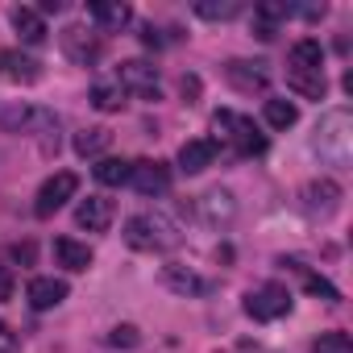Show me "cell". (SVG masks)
<instances>
[{
	"label": "cell",
	"instance_id": "cell-16",
	"mask_svg": "<svg viewBox=\"0 0 353 353\" xmlns=\"http://www.w3.org/2000/svg\"><path fill=\"white\" fill-rule=\"evenodd\" d=\"M26 295H30V307L34 312H50V307H59L67 299V283L63 279H34Z\"/></svg>",
	"mask_w": 353,
	"mask_h": 353
},
{
	"label": "cell",
	"instance_id": "cell-26",
	"mask_svg": "<svg viewBox=\"0 0 353 353\" xmlns=\"http://www.w3.org/2000/svg\"><path fill=\"white\" fill-rule=\"evenodd\" d=\"M262 112H266V125H270V129H291V125L299 121V108H295L291 100H266Z\"/></svg>",
	"mask_w": 353,
	"mask_h": 353
},
{
	"label": "cell",
	"instance_id": "cell-6",
	"mask_svg": "<svg viewBox=\"0 0 353 353\" xmlns=\"http://www.w3.org/2000/svg\"><path fill=\"white\" fill-rule=\"evenodd\" d=\"M129 183H133L137 196H166L170 192V166L158 162V158L129 162Z\"/></svg>",
	"mask_w": 353,
	"mask_h": 353
},
{
	"label": "cell",
	"instance_id": "cell-28",
	"mask_svg": "<svg viewBox=\"0 0 353 353\" xmlns=\"http://www.w3.org/2000/svg\"><path fill=\"white\" fill-rule=\"evenodd\" d=\"M303 287H307V295H316V299H324V303H341V291H336L328 279H320V274H303Z\"/></svg>",
	"mask_w": 353,
	"mask_h": 353
},
{
	"label": "cell",
	"instance_id": "cell-9",
	"mask_svg": "<svg viewBox=\"0 0 353 353\" xmlns=\"http://www.w3.org/2000/svg\"><path fill=\"white\" fill-rule=\"evenodd\" d=\"M59 42H63V54H67L71 63H79V67H92V63L100 59V50H104L100 34H88L83 26H67V30L59 34Z\"/></svg>",
	"mask_w": 353,
	"mask_h": 353
},
{
	"label": "cell",
	"instance_id": "cell-32",
	"mask_svg": "<svg viewBox=\"0 0 353 353\" xmlns=\"http://www.w3.org/2000/svg\"><path fill=\"white\" fill-rule=\"evenodd\" d=\"M179 88H183V100H188V104L200 96V79H196V75H183V83H179Z\"/></svg>",
	"mask_w": 353,
	"mask_h": 353
},
{
	"label": "cell",
	"instance_id": "cell-14",
	"mask_svg": "<svg viewBox=\"0 0 353 353\" xmlns=\"http://www.w3.org/2000/svg\"><path fill=\"white\" fill-rule=\"evenodd\" d=\"M162 283L174 291V295H204L212 283L208 279H200L192 266H179V262H170V266H162Z\"/></svg>",
	"mask_w": 353,
	"mask_h": 353
},
{
	"label": "cell",
	"instance_id": "cell-13",
	"mask_svg": "<svg viewBox=\"0 0 353 353\" xmlns=\"http://www.w3.org/2000/svg\"><path fill=\"white\" fill-rule=\"evenodd\" d=\"M225 75H229V83H233L237 92H266V83H270L266 63H241V59H233V63L225 67Z\"/></svg>",
	"mask_w": 353,
	"mask_h": 353
},
{
	"label": "cell",
	"instance_id": "cell-23",
	"mask_svg": "<svg viewBox=\"0 0 353 353\" xmlns=\"http://www.w3.org/2000/svg\"><path fill=\"white\" fill-rule=\"evenodd\" d=\"M92 174H96V183H104V188H121V183H129V162L125 158H100L92 166Z\"/></svg>",
	"mask_w": 353,
	"mask_h": 353
},
{
	"label": "cell",
	"instance_id": "cell-35",
	"mask_svg": "<svg viewBox=\"0 0 353 353\" xmlns=\"http://www.w3.org/2000/svg\"><path fill=\"white\" fill-rule=\"evenodd\" d=\"M38 13H63V0H42Z\"/></svg>",
	"mask_w": 353,
	"mask_h": 353
},
{
	"label": "cell",
	"instance_id": "cell-15",
	"mask_svg": "<svg viewBox=\"0 0 353 353\" xmlns=\"http://www.w3.org/2000/svg\"><path fill=\"white\" fill-rule=\"evenodd\" d=\"M200 216H204L208 225H229V221L237 216V200H233V192H229V188H212V192L200 200Z\"/></svg>",
	"mask_w": 353,
	"mask_h": 353
},
{
	"label": "cell",
	"instance_id": "cell-10",
	"mask_svg": "<svg viewBox=\"0 0 353 353\" xmlns=\"http://www.w3.org/2000/svg\"><path fill=\"white\" fill-rule=\"evenodd\" d=\"M216 154H221V141H212V137H192V141H183V150H179V170H183V174H200V170H208V166L216 162Z\"/></svg>",
	"mask_w": 353,
	"mask_h": 353
},
{
	"label": "cell",
	"instance_id": "cell-3",
	"mask_svg": "<svg viewBox=\"0 0 353 353\" xmlns=\"http://www.w3.org/2000/svg\"><path fill=\"white\" fill-rule=\"evenodd\" d=\"M212 129L225 137V141H233V150L241 154V158H254V154H266V137L254 129V121L250 117H237V112H229V108H221L216 117H212Z\"/></svg>",
	"mask_w": 353,
	"mask_h": 353
},
{
	"label": "cell",
	"instance_id": "cell-8",
	"mask_svg": "<svg viewBox=\"0 0 353 353\" xmlns=\"http://www.w3.org/2000/svg\"><path fill=\"white\" fill-rule=\"evenodd\" d=\"M117 83L125 88V96L133 92V96H141V100H158V67L145 63V59H129V63H121Z\"/></svg>",
	"mask_w": 353,
	"mask_h": 353
},
{
	"label": "cell",
	"instance_id": "cell-20",
	"mask_svg": "<svg viewBox=\"0 0 353 353\" xmlns=\"http://www.w3.org/2000/svg\"><path fill=\"white\" fill-rule=\"evenodd\" d=\"M291 71H324V46L316 38H299L291 46Z\"/></svg>",
	"mask_w": 353,
	"mask_h": 353
},
{
	"label": "cell",
	"instance_id": "cell-31",
	"mask_svg": "<svg viewBox=\"0 0 353 353\" xmlns=\"http://www.w3.org/2000/svg\"><path fill=\"white\" fill-rule=\"evenodd\" d=\"M34 254H38L34 241H17V245H13V262H34Z\"/></svg>",
	"mask_w": 353,
	"mask_h": 353
},
{
	"label": "cell",
	"instance_id": "cell-34",
	"mask_svg": "<svg viewBox=\"0 0 353 353\" xmlns=\"http://www.w3.org/2000/svg\"><path fill=\"white\" fill-rule=\"evenodd\" d=\"M141 42H145V46H162V38L154 34V26H145V30H141Z\"/></svg>",
	"mask_w": 353,
	"mask_h": 353
},
{
	"label": "cell",
	"instance_id": "cell-7",
	"mask_svg": "<svg viewBox=\"0 0 353 353\" xmlns=\"http://www.w3.org/2000/svg\"><path fill=\"white\" fill-rule=\"evenodd\" d=\"M79 192V174H71V170H59V174H50V179L42 183V192H38V204H34V212L46 221V216H54L71 196Z\"/></svg>",
	"mask_w": 353,
	"mask_h": 353
},
{
	"label": "cell",
	"instance_id": "cell-5",
	"mask_svg": "<svg viewBox=\"0 0 353 353\" xmlns=\"http://www.w3.org/2000/svg\"><path fill=\"white\" fill-rule=\"evenodd\" d=\"M287 312H291V291L283 283H262L258 291L245 295V316L254 320H279Z\"/></svg>",
	"mask_w": 353,
	"mask_h": 353
},
{
	"label": "cell",
	"instance_id": "cell-4",
	"mask_svg": "<svg viewBox=\"0 0 353 353\" xmlns=\"http://www.w3.org/2000/svg\"><path fill=\"white\" fill-rule=\"evenodd\" d=\"M341 183L336 179H312L303 192H299V208L312 216V221H328V216H336V208H341Z\"/></svg>",
	"mask_w": 353,
	"mask_h": 353
},
{
	"label": "cell",
	"instance_id": "cell-30",
	"mask_svg": "<svg viewBox=\"0 0 353 353\" xmlns=\"http://www.w3.org/2000/svg\"><path fill=\"white\" fill-rule=\"evenodd\" d=\"M13 287H17V283H13V270H9V266H0V303H9V299H13Z\"/></svg>",
	"mask_w": 353,
	"mask_h": 353
},
{
	"label": "cell",
	"instance_id": "cell-33",
	"mask_svg": "<svg viewBox=\"0 0 353 353\" xmlns=\"http://www.w3.org/2000/svg\"><path fill=\"white\" fill-rule=\"evenodd\" d=\"M0 353H17V336H13L5 324H0Z\"/></svg>",
	"mask_w": 353,
	"mask_h": 353
},
{
	"label": "cell",
	"instance_id": "cell-27",
	"mask_svg": "<svg viewBox=\"0 0 353 353\" xmlns=\"http://www.w3.org/2000/svg\"><path fill=\"white\" fill-rule=\"evenodd\" d=\"M312 353H353V341H349V332H320Z\"/></svg>",
	"mask_w": 353,
	"mask_h": 353
},
{
	"label": "cell",
	"instance_id": "cell-19",
	"mask_svg": "<svg viewBox=\"0 0 353 353\" xmlns=\"http://www.w3.org/2000/svg\"><path fill=\"white\" fill-rule=\"evenodd\" d=\"M54 258H59V266L71 270V274H79V270L92 266V250H88L83 241H75V237H59V241H54Z\"/></svg>",
	"mask_w": 353,
	"mask_h": 353
},
{
	"label": "cell",
	"instance_id": "cell-17",
	"mask_svg": "<svg viewBox=\"0 0 353 353\" xmlns=\"http://www.w3.org/2000/svg\"><path fill=\"white\" fill-rule=\"evenodd\" d=\"M9 21H13V30L21 34V42H30V46L46 42V21H42V13H38V9H30V5H17V9L9 13Z\"/></svg>",
	"mask_w": 353,
	"mask_h": 353
},
{
	"label": "cell",
	"instance_id": "cell-2",
	"mask_svg": "<svg viewBox=\"0 0 353 353\" xmlns=\"http://www.w3.org/2000/svg\"><path fill=\"white\" fill-rule=\"evenodd\" d=\"M125 241L137 254H166V250H174V245L183 241V233H179V225H174L170 216H162V212H141V216H133L125 225Z\"/></svg>",
	"mask_w": 353,
	"mask_h": 353
},
{
	"label": "cell",
	"instance_id": "cell-11",
	"mask_svg": "<svg viewBox=\"0 0 353 353\" xmlns=\"http://www.w3.org/2000/svg\"><path fill=\"white\" fill-rule=\"evenodd\" d=\"M0 79H9V83H38L42 79V63L21 54V50H0Z\"/></svg>",
	"mask_w": 353,
	"mask_h": 353
},
{
	"label": "cell",
	"instance_id": "cell-21",
	"mask_svg": "<svg viewBox=\"0 0 353 353\" xmlns=\"http://www.w3.org/2000/svg\"><path fill=\"white\" fill-rule=\"evenodd\" d=\"M287 88L307 96V100H324L328 79H324V71H287Z\"/></svg>",
	"mask_w": 353,
	"mask_h": 353
},
{
	"label": "cell",
	"instance_id": "cell-24",
	"mask_svg": "<svg viewBox=\"0 0 353 353\" xmlns=\"http://www.w3.org/2000/svg\"><path fill=\"white\" fill-rule=\"evenodd\" d=\"M88 100H92V108H100V112H121V108H125V88H121V83H96Z\"/></svg>",
	"mask_w": 353,
	"mask_h": 353
},
{
	"label": "cell",
	"instance_id": "cell-25",
	"mask_svg": "<svg viewBox=\"0 0 353 353\" xmlns=\"http://www.w3.org/2000/svg\"><path fill=\"white\" fill-rule=\"evenodd\" d=\"M241 13V0H200L196 5V17L204 21H233Z\"/></svg>",
	"mask_w": 353,
	"mask_h": 353
},
{
	"label": "cell",
	"instance_id": "cell-18",
	"mask_svg": "<svg viewBox=\"0 0 353 353\" xmlns=\"http://www.w3.org/2000/svg\"><path fill=\"white\" fill-rule=\"evenodd\" d=\"M88 13H92V21H96L100 30H125V26L133 21V9L121 5V0H96Z\"/></svg>",
	"mask_w": 353,
	"mask_h": 353
},
{
	"label": "cell",
	"instance_id": "cell-22",
	"mask_svg": "<svg viewBox=\"0 0 353 353\" xmlns=\"http://www.w3.org/2000/svg\"><path fill=\"white\" fill-rule=\"evenodd\" d=\"M108 145H112V133H108L104 125H92V129L75 133V154H79V158H100Z\"/></svg>",
	"mask_w": 353,
	"mask_h": 353
},
{
	"label": "cell",
	"instance_id": "cell-1",
	"mask_svg": "<svg viewBox=\"0 0 353 353\" xmlns=\"http://www.w3.org/2000/svg\"><path fill=\"white\" fill-rule=\"evenodd\" d=\"M312 150L320 154V162L345 170L353 162V117L345 108H332L328 117H320L316 137H312Z\"/></svg>",
	"mask_w": 353,
	"mask_h": 353
},
{
	"label": "cell",
	"instance_id": "cell-29",
	"mask_svg": "<svg viewBox=\"0 0 353 353\" xmlns=\"http://www.w3.org/2000/svg\"><path fill=\"white\" fill-rule=\"evenodd\" d=\"M108 345H117V349H137V345H141V332H137L133 324H117V328L108 332Z\"/></svg>",
	"mask_w": 353,
	"mask_h": 353
},
{
	"label": "cell",
	"instance_id": "cell-12",
	"mask_svg": "<svg viewBox=\"0 0 353 353\" xmlns=\"http://www.w3.org/2000/svg\"><path fill=\"white\" fill-rule=\"evenodd\" d=\"M75 225L88 229V233H104V229L112 225V200H104V196L79 200V204H75Z\"/></svg>",
	"mask_w": 353,
	"mask_h": 353
}]
</instances>
